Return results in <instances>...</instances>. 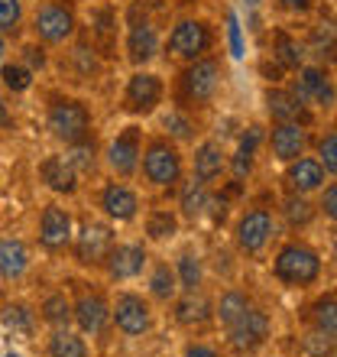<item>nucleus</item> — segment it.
Wrapping results in <instances>:
<instances>
[{"label": "nucleus", "mask_w": 337, "mask_h": 357, "mask_svg": "<svg viewBox=\"0 0 337 357\" xmlns=\"http://www.w3.org/2000/svg\"><path fill=\"white\" fill-rule=\"evenodd\" d=\"M224 91V59L221 56H205L195 59L175 72L172 78V107L185 114H205L211 104Z\"/></svg>", "instance_id": "nucleus-1"}, {"label": "nucleus", "mask_w": 337, "mask_h": 357, "mask_svg": "<svg viewBox=\"0 0 337 357\" xmlns=\"http://www.w3.org/2000/svg\"><path fill=\"white\" fill-rule=\"evenodd\" d=\"M46 130L65 150L68 146H78V143L94 140L91 104L68 91H49L46 94Z\"/></svg>", "instance_id": "nucleus-2"}, {"label": "nucleus", "mask_w": 337, "mask_h": 357, "mask_svg": "<svg viewBox=\"0 0 337 357\" xmlns=\"http://www.w3.org/2000/svg\"><path fill=\"white\" fill-rule=\"evenodd\" d=\"M324 276V257L305 237H289L282 241L276 257H272V280L285 289H311Z\"/></svg>", "instance_id": "nucleus-3"}, {"label": "nucleus", "mask_w": 337, "mask_h": 357, "mask_svg": "<svg viewBox=\"0 0 337 357\" xmlns=\"http://www.w3.org/2000/svg\"><path fill=\"white\" fill-rule=\"evenodd\" d=\"M136 178H143L146 188L156 192H175L178 182L185 178V153L175 140H168L166 133H150L143 140V153H140V172Z\"/></svg>", "instance_id": "nucleus-4"}, {"label": "nucleus", "mask_w": 337, "mask_h": 357, "mask_svg": "<svg viewBox=\"0 0 337 357\" xmlns=\"http://www.w3.org/2000/svg\"><path fill=\"white\" fill-rule=\"evenodd\" d=\"M120 26H123V59L133 68H146L162 52V33L156 17H152L150 0H127Z\"/></svg>", "instance_id": "nucleus-5"}, {"label": "nucleus", "mask_w": 337, "mask_h": 357, "mask_svg": "<svg viewBox=\"0 0 337 357\" xmlns=\"http://www.w3.org/2000/svg\"><path fill=\"white\" fill-rule=\"evenodd\" d=\"M29 36L46 49H65L81 29L78 0H36L26 17Z\"/></svg>", "instance_id": "nucleus-6"}, {"label": "nucleus", "mask_w": 337, "mask_h": 357, "mask_svg": "<svg viewBox=\"0 0 337 357\" xmlns=\"http://www.w3.org/2000/svg\"><path fill=\"white\" fill-rule=\"evenodd\" d=\"M214 46H217V26L207 17H198V13L178 17L162 36V56L178 62V66H188L195 59L211 56Z\"/></svg>", "instance_id": "nucleus-7"}, {"label": "nucleus", "mask_w": 337, "mask_h": 357, "mask_svg": "<svg viewBox=\"0 0 337 357\" xmlns=\"http://www.w3.org/2000/svg\"><path fill=\"white\" fill-rule=\"evenodd\" d=\"M68 302H72V325L84 338L107 341L111 331V296L97 282L68 280Z\"/></svg>", "instance_id": "nucleus-8"}, {"label": "nucleus", "mask_w": 337, "mask_h": 357, "mask_svg": "<svg viewBox=\"0 0 337 357\" xmlns=\"http://www.w3.org/2000/svg\"><path fill=\"white\" fill-rule=\"evenodd\" d=\"M111 328L120 338L140 341L146 335H152L156 328V305L150 302V296L133 289H117L111 296Z\"/></svg>", "instance_id": "nucleus-9"}, {"label": "nucleus", "mask_w": 337, "mask_h": 357, "mask_svg": "<svg viewBox=\"0 0 337 357\" xmlns=\"http://www.w3.org/2000/svg\"><path fill=\"white\" fill-rule=\"evenodd\" d=\"M117 244V234H113L111 221H101V218H84L81 225L75 227V237H72V247L68 254L75 260V266L88 273H97L111 254V247Z\"/></svg>", "instance_id": "nucleus-10"}, {"label": "nucleus", "mask_w": 337, "mask_h": 357, "mask_svg": "<svg viewBox=\"0 0 337 357\" xmlns=\"http://www.w3.org/2000/svg\"><path fill=\"white\" fill-rule=\"evenodd\" d=\"M166 94H168V85L162 75L150 72V68H133L130 78L123 82L120 111L127 114V117H136V121L152 117V114L162 107Z\"/></svg>", "instance_id": "nucleus-11"}, {"label": "nucleus", "mask_w": 337, "mask_h": 357, "mask_svg": "<svg viewBox=\"0 0 337 357\" xmlns=\"http://www.w3.org/2000/svg\"><path fill=\"white\" fill-rule=\"evenodd\" d=\"M276 234V211L269 205H250L244 208L234 221V247L244 257H262Z\"/></svg>", "instance_id": "nucleus-12"}, {"label": "nucleus", "mask_w": 337, "mask_h": 357, "mask_svg": "<svg viewBox=\"0 0 337 357\" xmlns=\"http://www.w3.org/2000/svg\"><path fill=\"white\" fill-rule=\"evenodd\" d=\"M224 335H227V348L234 351L237 357L256 354V351H260L262 344L272 338V319H269V312L253 302L250 309H246L244 315L234 321V325H227Z\"/></svg>", "instance_id": "nucleus-13"}, {"label": "nucleus", "mask_w": 337, "mask_h": 357, "mask_svg": "<svg viewBox=\"0 0 337 357\" xmlns=\"http://www.w3.org/2000/svg\"><path fill=\"white\" fill-rule=\"evenodd\" d=\"M143 140H146V133H143L140 123H127V127L117 130V137L107 143L104 162H107V169H111L113 178H123V182L136 178V172H140Z\"/></svg>", "instance_id": "nucleus-14"}, {"label": "nucleus", "mask_w": 337, "mask_h": 357, "mask_svg": "<svg viewBox=\"0 0 337 357\" xmlns=\"http://www.w3.org/2000/svg\"><path fill=\"white\" fill-rule=\"evenodd\" d=\"M72 237H75V218H72V211H68L65 205H58V202L42 205L39 221H36L39 247H42L49 257H62V254H68Z\"/></svg>", "instance_id": "nucleus-15"}, {"label": "nucleus", "mask_w": 337, "mask_h": 357, "mask_svg": "<svg viewBox=\"0 0 337 357\" xmlns=\"http://www.w3.org/2000/svg\"><path fill=\"white\" fill-rule=\"evenodd\" d=\"M97 211L104 215V221H111V225H133L143 211V198L140 192L130 185V182H123V178H111V182H104L97 188Z\"/></svg>", "instance_id": "nucleus-16"}, {"label": "nucleus", "mask_w": 337, "mask_h": 357, "mask_svg": "<svg viewBox=\"0 0 337 357\" xmlns=\"http://www.w3.org/2000/svg\"><path fill=\"white\" fill-rule=\"evenodd\" d=\"M292 94L299 98L308 111H331L334 107V82L324 66H301L292 72Z\"/></svg>", "instance_id": "nucleus-17"}, {"label": "nucleus", "mask_w": 337, "mask_h": 357, "mask_svg": "<svg viewBox=\"0 0 337 357\" xmlns=\"http://www.w3.org/2000/svg\"><path fill=\"white\" fill-rule=\"evenodd\" d=\"M146 266H150V250H146L143 241H117V244L111 247L107 260H104L101 273L111 282L120 286V282L140 280L143 273H146Z\"/></svg>", "instance_id": "nucleus-18"}, {"label": "nucleus", "mask_w": 337, "mask_h": 357, "mask_svg": "<svg viewBox=\"0 0 337 357\" xmlns=\"http://www.w3.org/2000/svg\"><path fill=\"white\" fill-rule=\"evenodd\" d=\"M266 150H269V156L276 162H292L299 160L301 153L308 150L311 143V133L308 127H301V123H272L269 130H266Z\"/></svg>", "instance_id": "nucleus-19"}, {"label": "nucleus", "mask_w": 337, "mask_h": 357, "mask_svg": "<svg viewBox=\"0 0 337 357\" xmlns=\"http://www.w3.org/2000/svg\"><path fill=\"white\" fill-rule=\"evenodd\" d=\"M172 319L185 331H205L214 325V302L201 292H178L172 299Z\"/></svg>", "instance_id": "nucleus-20"}, {"label": "nucleus", "mask_w": 337, "mask_h": 357, "mask_svg": "<svg viewBox=\"0 0 337 357\" xmlns=\"http://www.w3.org/2000/svg\"><path fill=\"white\" fill-rule=\"evenodd\" d=\"M36 172H39V182L62 198H72L78 188H81V176H78V169L72 166L68 153H49V156H42Z\"/></svg>", "instance_id": "nucleus-21"}, {"label": "nucleus", "mask_w": 337, "mask_h": 357, "mask_svg": "<svg viewBox=\"0 0 337 357\" xmlns=\"http://www.w3.org/2000/svg\"><path fill=\"white\" fill-rule=\"evenodd\" d=\"M191 176L207 188L221 185L227 178V150L217 140H198L191 153Z\"/></svg>", "instance_id": "nucleus-22"}, {"label": "nucleus", "mask_w": 337, "mask_h": 357, "mask_svg": "<svg viewBox=\"0 0 337 357\" xmlns=\"http://www.w3.org/2000/svg\"><path fill=\"white\" fill-rule=\"evenodd\" d=\"M282 182H285V192H289V195H315V192L328 182V172L321 169V162L315 160V156L301 153L299 160L285 162Z\"/></svg>", "instance_id": "nucleus-23"}, {"label": "nucleus", "mask_w": 337, "mask_h": 357, "mask_svg": "<svg viewBox=\"0 0 337 357\" xmlns=\"http://www.w3.org/2000/svg\"><path fill=\"white\" fill-rule=\"evenodd\" d=\"M266 114H269L272 123H301V127L315 123V114L292 94L289 85L266 88Z\"/></svg>", "instance_id": "nucleus-24"}, {"label": "nucleus", "mask_w": 337, "mask_h": 357, "mask_svg": "<svg viewBox=\"0 0 337 357\" xmlns=\"http://www.w3.org/2000/svg\"><path fill=\"white\" fill-rule=\"evenodd\" d=\"M91 46L101 52V56H111L117 52V36H120V13L113 7V0H101L91 7Z\"/></svg>", "instance_id": "nucleus-25"}, {"label": "nucleus", "mask_w": 337, "mask_h": 357, "mask_svg": "<svg viewBox=\"0 0 337 357\" xmlns=\"http://www.w3.org/2000/svg\"><path fill=\"white\" fill-rule=\"evenodd\" d=\"M175 211L182 221H198V218L207 215V208H211V188L205 182H198L195 176H188L178 182L175 188Z\"/></svg>", "instance_id": "nucleus-26"}, {"label": "nucleus", "mask_w": 337, "mask_h": 357, "mask_svg": "<svg viewBox=\"0 0 337 357\" xmlns=\"http://www.w3.org/2000/svg\"><path fill=\"white\" fill-rule=\"evenodd\" d=\"M262 140H266V130L256 127V123L244 130L234 156H227V176L234 178V182H244V178L253 172V162H256V153H260Z\"/></svg>", "instance_id": "nucleus-27"}, {"label": "nucleus", "mask_w": 337, "mask_h": 357, "mask_svg": "<svg viewBox=\"0 0 337 357\" xmlns=\"http://www.w3.org/2000/svg\"><path fill=\"white\" fill-rule=\"evenodd\" d=\"M146 296L152 305H172L178 296V280L168 260H150L146 266Z\"/></svg>", "instance_id": "nucleus-28"}, {"label": "nucleus", "mask_w": 337, "mask_h": 357, "mask_svg": "<svg viewBox=\"0 0 337 357\" xmlns=\"http://www.w3.org/2000/svg\"><path fill=\"white\" fill-rule=\"evenodd\" d=\"M29 247L19 237H3L0 241V280L3 282H19L29 273Z\"/></svg>", "instance_id": "nucleus-29"}, {"label": "nucleus", "mask_w": 337, "mask_h": 357, "mask_svg": "<svg viewBox=\"0 0 337 357\" xmlns=\"http://www.w3.org/2000/svg\"><path fill=\"white\" fill-rule=\"evenodd\" d=\"M46 357H91V344L78 328H49Z\"/></svg>", "instance_id": "nucleus-30"}, {"label": "nucleus", "mask_w": 337, "mask_h": 357, "mask_svg": "<svg viewBox=\"0 0 337 357\" xmlns=\"http://www.w3.org/2000/svg\"><path fill=\"white\" fill-rule=\"evenodd\" d=\"M172 270H175V280H178V292H201L205 289V260H201V254H198L195 247L178 250Z\"/></svg>", "instance_id": "nucleus-31"}, {"label": "nucleus", "mask_w": 337, "mask_h": 357, "mask_svg": "<svg viewBox=\"0 0 337 357\" xmlns=\"http://www.w3.org/2000/svg\"><path fill=\"white\" fill-rule=\"evenodd\" d=\"M178 231H182V218H178L175 208H150L143 218V234L152 244H166Z\"/></svg>", "instance_id": "nucleus-32"}, {"label": "nucleus", "mask_w": 337, "mask_h": 357, "mask_svg": "<svg viewBox=\"0 0 337 357\" xmlns=\"http://www.w3.org/2000/svg\"><path fill=\"white\" fill-rule=\"evenodd\" d=\"M250 305H253L250 292L240 289V286H227V289L214 299V321L221 325V328H227V325H234Z\"/></svg>", "instance_id": "nucleus-33"}, {"label": "nucleus", "mask_w": 337, "mask_h": 357, "mask_svg": "<svg viewBox=\"0 0 337 357\" xmlns=\"http://www.w3.org/2000/svg\"><path fill=\"white\" fill-rule=\"evenodd\" d=\"M305 43L295 39L289 29H276L272 33V59L279 62L282 72H295V68L305 66Z\"/></svg>", "instance_id": "nucleus-34"}, {"label": "nucleus", "mask_w": 337, "mask_h": 357, "mask_svg": "<svg viewBox=\"0 0 337 357\" xmlns=\"http://www.w3.org/2000/svg\"><path fill=\"white\" fill-rule=\"evenodd\" d=\"M308 325L324 338H337V296L334 292H321L318 299L308 305Z\"/></svg>", "instance_id": "nucleus-35"}, {"label": "nucleus", "mask_w": 337, "mask_h": 357, "mask_svg": "<svg viewBox=\"0 0 337 357\" xmlns=\"http://www.w3.org/2000/svg\"><path fill=\"white\" fill-rule=\"evenodd\" d=\"M39 321L46 328H65V325H72V302H68L65 289H52L42 296V302H39Z\"/></svg>", "instance_id": "nucleus-36"}, {"label": "nucleus", "mask_w": 337, "mask_h": 357, "mask_svg": "<svg viewBox=\"0 0 337 357\" xmlns=\"http://www.w3.org/2000/svg\"><path fill=\"white\" fill-rule=\"evenodd\" d=\"M162 130H166L168 140H175L178 146L182 143H195L198 140V117L195 114H185V111H178V107H172V111L162 117Z\"/></svg>", "instance_id": "nucleus-37"}, {"label": "nucleus", "mask_w": 337, "mask_h": 357, "mask_svg": "<svg viewBox=\"0 0 337 357\" xmlns=\"http://www.w3.org/2000/svg\"><path fill=\"white\" fill-rule=\"evenodd\" d=\"M279 215L285 218V225L289 227H308L315 218H318V208L308 202V195H285L279 205Z\"/></svg>", "instance_id": "nucleus-38"}, {"label": "nucleus", "mask_w": 337, "mask_h": 357, "mask_svg": "<svg viewBox=\"0 0 337 357\" xmlns=\"http://www.w3.org/2000/svg\"><path fill=\"white\" fill-rule=\"evenodd\" d=\"M26 29V7L23 0H0V36L19 39Z\"/></svg>", "instance_id": "nucleus-39"}, {"label": "nucleus", "mask_w": 337, "mask_h": 357, "mask_svg": "<svg viewBox=\"0 0 337 357\" xmlns=\"http://www.w3.org/2000/svg\"><path fill=\"white\" fill-rule=\"evenodd\" d=\"M33 78H36V72H29L19 59H13V62H3L0 66V85L7 88V91H13V94H23V91H29L33 88Z\"/></svg>", "instance_id": "nucleus-40"}, {"label": "nucleus", "mask_w": 337, "mask_h": 357, "mask_svg": "<svg viewBox=\"0 0 337 357\" xmlns=\"http://www.w3.org/2000/svg\"><path fill=\"white\" fill-rule=\"evenodd\" d=\"M3 325L19 335H33L36 331V312L29 309L26 302H10L3 305Z\"/></svg>", "instance_id": "nucleus-41"}, {"label": "nucleus", "mask_w": 337, "mask_h": 357, "mask_svg": "<svg viewBox=\"0 0 337 357\" xmlns=\"http://www.w3.org/2000/svg\"><path fill=\"white\" fill-rule=\"evenodd\" d=\"M315 160L321 162V169L328 172V178L337 176V133H334V127H328V130L318 137V143H315Z\"/></svg>", "instance_id": "nucleus-42"}, {"label": "nucleus", "mask_w": 337, "mask_h": 357, "mask_svg": "<svg viewBox=\"0 0 337 357\" xmlns=\"http://www.w3.org/2000/svg\"><path fill=\"white\" fill-rule=\"evenodd\" d=\"M19 62H23L29 72H42V68H49V49L39 46L36 39H33V43H26V46L19 49Z\"/></svg>", "instance_id": "nucleus-43"}, {"label": "nucleus", "mask_w": 337, "mask_h": 357, "mask_svg": "<svg viewBox=\"0 0 337 357\" xmlns=\"http://www.w3.org/2000/svg\"><path fill=\"white\" fill-rule=\"evenodd\" d=\"M318 215H324L328 221H334L337 218V185H334V178H328L324 185L318 188Z\"/></svg>", "instance_id": "nucleus-44"}, {"label": "nucleus", "mask_w": 337, "mask_h": 357, "mask_svg": "<svg viewBox=\"0 0 337 357\" xmlns=\"http://www.w3.org/2000/svg\"><path fill=\"white\" fill-rule=\"evenodd\" d=\"M276 10L289 13V17H311L321 7V0H272Z\"/></svg>", "instance_id": "nucleus-45"}, {"label": "nucleus", "mask_w": 337, "mask_h": 357, "mask_svg": "<svg viewBox=\"0 0 337 357\" xmlns=\"http://www.w3.org/2000/svg\"><path fill=\"white\" fill-rule=\"evenodd\" d=\"M182 357H227V354L217 348V344H211V341L191 338V341H185V348H182Z\"/></svg>", "instance_id": "nucleus-46"}, {"label": "nucleus", "mask_w": 337, "mask_h": 357, "mask_svg": "<svg viewBox=\"0 0 337 357\" xmlns=\"http://www.w3.org/2000/svg\"><path fill=\"white\" fill-rule=\"evenodd\" d=\"M10 123H13V114H10L7 98H3V91H0V130H7Z\"/></svg>", "instance_id": "nucleus-47"}, {"label": "nucleus", "mask_w": 337, "mask_h": 357, "mask_svg": "<svg viewBox=\"0 0 337 357\" xmlns=\"http://www.w3.org/2000/svg\"><path fill=\"white\" fill-rule=\"evenodd\" d=\"M230 43H234V56H240V26L234 17H230Z\"/></svg>", "instance_id": "nucleus-48"}, {"label": "nucleus", "mask_w": 337, "mask_h": 357, "mask_svg": "<svg viewBox=\"0 0 337 357\" xmlns=\"http://www.w3.org/2000/svg\"><path fill=\"white\" fill-rule=\"evenodd\" d=\"M7 56H10V39H7V36H0V66L7 62Z\"/></svg>", "instance_id": "nucleus-49"}, {"label": "nucleus", "mask_w": 337, "mask_h": 357, "mask_svg": "<svg viewBox=\"0 0 337 357\" xmlns=\"http://www.w3.org/2000/svg\"><path fill=\"white\" fill-rule=\"evenodd\" d=\"M152 7H159V3H178V0H150Z\"/></svg>", "instance_id": "nucleus-50"}, {"label": "nucleus", "mask_w": 337, "mask_h": 357, "mask_svg": "<svg viewBox=\"0 0 337 357\" xmlns=\"http://www.w3.org/2000/svg\"><path fill=\"white\" fill-rule=\"evenodd\" d=\"M0 357H23V354H17V351H7V354H0Z\"/></svg>", "instance_id": "nucleus-51"}, {"label": "nucleus", "mask_w": 337, "mask_h": 357, "mask_svg": "<svg viewBox=\"0 0 337 357\" xmlns=\"http://www.w3.org/2000/svg\"><path fill=\"white\" fill-rule=\"evenodd\" d=\"M113 3H127V0H113Z\"/></svg>", "instance_id": "nucleus-52"}]
</instances>
